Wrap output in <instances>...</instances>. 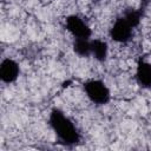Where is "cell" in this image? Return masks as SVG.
I'll use <instances>...</instances> for the list:
<instances>
[{
	"label": "cell",
	"mask_w": 151,
	"mask_h": 151,
	"mask_svg": "<svg viewBox=\"0 0 151 151\" xmlns=\"http://www.w3.org/2000/svg\"><path fill=\"white\" fill-rule=\"evenodd\" d=\"M134 27L126 20L125 17L118 18L114 20L113 25L110 28V38L117 44H127L133 35Z\"/></svg>",
	"instance_id": "cell-3"
},
{
	"label": "cell",
	"mask_w": 151,
	"mask_h": 151,
	"mask_svg": "<svg viewBox=\"0 0 151 151\" xmlns=\"http://www.w3.org/2000/svg\"><path fill=\"white\" fill-rule=\"evenodd\" d=\"M109 54V45L100 39H91V55L98 61H104Z\"/></svg>",
	"instance_id": "cell-7"
},
{
	"label": "cell",
	"mask_w": 151,
	"mask_h": 151,
	"mask_svg": "<svg viewBox=\"0 0 151 151\" xmlns=\"http://www.w3.org/2000/svg\"><path fill=\"white\" fill-rule=\"evenodd\" d=\"M73 50L80 57L91 55V39H74Z\"/></svg>",
	"instance_id": "cell-8"
},
{
	"label": "cell",
	"mask_w": 151,
	"mask_h": 151,
	"mask_svg": "<svg viewBox=\"0 0 151 151\" xmlns=\"http://www.w3.org/2000/svg\"><path fill=\"white\" fill-rule=\"evenodd\" d=\"M86 97L97 105L107 104L111 99V91L107 85L100 79H90L84 84Z\"/></svg>",
	"instance_id": "cell-2"
},
{
	"label": "cell",
	"mask_w": 151,
	"mask_h": 151,
	"mask_svg": "<svg viewBox=\"0 0 151 151\" xmlns=\"http://www.w3.org/2000/svg\"><path fill=\"white\" fill-rule=\"evenodd\" d=\"M20 74V66L19 64L12 58L2 59L0 64V79L5 84L14 83Z\"/></svg>",
	"instance_id": "cell-5"
},
{
	"label": "cell",
	"mask_w": 151,
	"mask_h": 151,
	"mask_svg": "<svg viewBox=\"0 0 151 151\" xmlns=\"http://www.w3.org/2000/svg\"><path fill=\"white\" fill-rule=\"evenodd\" d=\"M50 125L57 139L65 145H74L79 142L80 134L74 123L60 110H53L50 114Z\"/></svg>",
	"instance_id": "cell-1"
},
{
	"label": "cell",
	"mask_w": 151,
	"mask_h": 151,
	"mask_svg": "<svg viewBox=\"0 0 151 151\" xmlns=\"http://www.w3.org/2000/svg\"><path fill=\"white\" fill-rule=\"evenodd\" d=\"M65 27L74 39H90L92 29L90 25L79 15L72 14L65 19Z\"/></svg>",
	"instance_id": "cell-4"
},
{
	"label": "cell",
	"mask_w": 151,
	"mask_h": 151,
	"mask_svg": "<svg viewBox=\"0 0 151 151\" xmlns=\"http://www.w3.org/2000/svg\"><path fill=\"white\" fill-rule=\"evenodd\" d=\"M136 81L144 88L151 87V63L139 61L134 73Z\"/></svg>",
	"instance_id": "cell-6"
}]
</instances>
